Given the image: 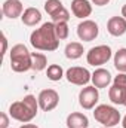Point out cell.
Segmentation results:
<instances>
[{
	"mask_svg": "<svg viewBox=\"0 0 126 128\" xmlns=\"http://www.w3.org/2000/svg\"><path fill=\"white\" fill-rule=\"evenodd\" d=\"M30 43L33 48L39 51H55L60 46V39L55 33V24L54 22H45L39 28H36L30 36Z\"/></svg>",
	"mask_w": 126,
	"mask_h": 128,
	"instance_id": "cell-1",
	"label": "cell"
},
{
	"mask_svg": "<svg viewBox=\"0 0 126 128\" xmlns=\"http://www.w3.org/2000/svg\"><path fill=\"white\" fill-rule=\"evenodd\" d=\"M37 109H39V100H36V97L30 94V96H25L19 101L12 103L9 107V115L12 119L27 124L33 118H36Z\"/></svg>",
	"mask_w": 126,
	"mask_h": 128,
	"instance_id": "cell-2",
	"label": "cell"
},
{
	"mask_svg": "<svg viewBox=\"0 0 126 128\" xmlns=\"http://www.w3.org/2000/svg\"><path fill=\"white\" fill-rule=\"evenodd\" d=\"M10 67L16 73H24L31 68V52L25 45L18 43L10 49Z\"/></svg>",
	"mask_w": 126,
	"mask_h": 128,
	"instance_id": "cell-3",
	"label": "cell"
},
{
	"mask_svg": "<svg viewBox=\"0 0 126 128\" xmlns=\"http://www.w3.org/2000/svg\"><path fill=\"white\" fill-rule=\"evenodd\" d=\"M94 118L102 127L111 128L120 122V112L108 104H99L94 110Z\"/></svg>",
	"mask_w": 126,
	"mask_h": 128,
	"instance_id": "cell-4",
	"label": "cell"
},
{
	"mask_svg": "<svg viewBox=\"0 0 126 128\" xmlns=\"http://www.w3.org/2000/svg\"><path fill=\"white\" fill-rule=\"evenodd\" d=\"M108 98L114 104H125V100H126V73H119L114 78L113 85L108 90Z\"/></svg>",
	"mask_w": 126,
	"mask_h": 128,
	"instance_id": "cell-5",
	"label": "cell"
},
{
	"mask_svg": "<svg viewBox=\"0 0 126 128\" xmlns=\"http://www.w3.org/2000/svg\"><path fill=\"white\" fill-rule=\"evenodd\" d=\"M110 58H111V48L108 45H98L95 48H91L89 52L86 54L88 64L94 67H99L102 64L108 63Z\"/></svg>",
	"mask_w": 126,
	"mask_h": 128,
	"instance_id": "cell-6",
	"label": "cell"
},
{
	"mask_svg": "<svg viewBox=\"0 0 126 128\" xmlns=\"http://www.w3.org/2000/svg\"><path fill=\"white\" fill-rule=\"evenodd\" d=\"M65 78L70 84L73 85H79V86H83L86 84H89V80H92V74L89 73L88 68L85 67H70L65 73Z\"/></svg>",
	"mask_w": 126,
	"mask_h": 128,
	"instance_id": "cell-7",
	"label": "cell"
},
{
	"mask_svg": "<svg viewBox=\"0 0 126 128\" xmlns=\"http://www.w3.org/2000/svg\"><path fill=\"white\" fill-rule=\"evenodd\" d=\"M37 100H39V107L43 112H51V110H54L58 106V103H60V94L55 90L48 88V90L40 91Z\"/></svg>",
	"mask_w": 126,
	"mask_h": 128,
	"instance_id": "cell-8",
	"label": "cell"
},
{
	"mask_svg": "<svg viewBox=\"0 0 126 128\" xmlns=\"http://www.w3.org/2000/svg\"><path fill=\"white\" fill-rule=\"evenodd\" d=\"M98 24L92 20H83L79 26H77V36L80 40L83 42H92L98 37Z\"/></svg>",
	"mask_w": 126,
	"mask_h": 128,
	"instance_id": "cell-9",
	"label": "cell"
},
{
	"mask_svg": "<svg viewBox=\"0 0 126 128\" xmlns=\"http://www.w3.org/2000/svg\"><path fill=\"white\" fill-rule=\"evenodd\" d=\"M99 92L96 86H85L80 92H79V104L85 109V110H91L94 109L95 104L98 103Z\"/></svg>",
	"mask_w": 126,
	"mask_h": 128,
	"instance_id": "cell-10",
	"label": "cell"
},
{
	"mask_svg": "<svg viewBox=\"0 0 126 128\" xmlns=\"http://www.w3.org/2000/svg\"><path fill=\"white\" fill-rule=\"evenodd\" d=\"M1 12L6 18L15 20V18H21L24 14V8L22 3L19 0H6L1 6Z\"/></svg>",
	"mask_w": 126,
	"mask_h": 128,
	"instance_id": "cell-11",
	"label": "cell"
},
{
	"mask_svg": "<svg viewBox=\"0 0 126 128\" xmlns=\"http://www.w3.org/2000/svg\"><path fill=\"white\" fill-rule=\"evenodd\" d=\"M71 12L76 18H88L92 14V4L89 0H73L71 2Z\"/></svg>",
	"mask_w": 126,
	"mask_h": 128,
	"instance_id": "cell-12",
	"label": "cell"
},
{
	"mask_svg": "<svg viewBox=\"0 0 126 128\" xmlns=\"http://www.w3.org/2000/svg\"><path fill=\"white\" fill-rule=\"evenodd\" d=\"M107 32L114 37H120L126 33V20L123 16H111L107 22Z\"/></svg>",
	"mask_w": 126,
	"mask_h": 128,
	"instance_id": "cell-13",
	"label": "cell"
},
{
	"mask_svg": "<svg viewBox=\"0 0 126 128\" xmlns=\"http://www.w3.org/2000/svg\"><path fill=\"white\" fill-rule=\"evenodd\" d=\"M111 82V73L105 68H96L92 73V84L94 86L99 88H107Z\"/></svg>",
	"mask_w": 126,
	"mask_h": 128,
	"instance_id": "cell-14",
	"label": "cell"
},
{
	"mask_svg": "<svg viewBox=\"0 0 126 128\" xmlns=\"http://www.w3.org/2000/svg\"><path fill=\"white\" fill-rule=\"evenodd\" d=\"M21 21L27 27H34L42 21V14L37 8H27L21 16Z\"/></svg>",
	"mask_w": 126,
	"mask_h": 128,
	"instance_id": "cell-15",
	"label": "cell"
},
{
	"mask_svg": "<svg viewBox=\"0 0 126 128\" xmlns=\"http://www.w3.org/2000/svg\"><path fill=\"white\" fill-rule=\"evenodd\" d=\"M67 127L68 128H88L89 127V119L86 115L80 112H73L67 116Z\"/></svg>",
	"mask_w": 126,
	"mask_h": 128,
	"instance_id": "cell-16",
	"label": "cell"
},
{
	"mask_svg": "<svg viewBox=\"0 0 126 128\" xmlns=\"http://www.w3.org/2000/svg\"><path fill=\"white\" fill-rule=\"evenodd\" d=\"M65 57L68 58V60H77V58H80L82 55H83V45L82 43H79V42H71V43H68L67 46H65Z\"/></svg>",
	"mask_w": 126,
	"mask_h": 128,
	"instance_id": "cell-17",
	"label": "cell"
},
{
	"mask_svg": "<svg viewBox=\"0 0 126 128\" xmlns=\"http://www.w3.org/2000/svg\"><path fill=\"white\" fill-rule=\"evenodd\" d=\"M48 67V58L45 54L40 52H31V70L42 72Z\"/></svg>",
	"mask_w": 126,
	"mask_h": 128,
	"instance_id": "cell-18",
	"label": "cell"
},
{
	"mask_svg": "<svg viewBox=\"0 0 126 128\" xmlns=\"http://www.w3.org/2000/svg\"><path fill=\"white\" fill-rule=\"evenodd\" d=\"M114 67L119 73H126V48H120L114 54Z\"/></svg>",
	"mask_w": 126,
	"mask_h": 128,
	"instance_id": "cell-19",
	"label": "cell"
},
{
	"mask_svg": "<svg viewBox=\"0 0 126 128\" xmlns=\"http://www.w3.org/2000/svg\"><path fill=\"white\" fill-rule=\"evenodd\" d=\"M46 76H48L49 80H54V82L61 80L63 76H64L63 67H61L60 64H51V66L48 67V70H46Z\"/></svg>",
	"mask_w": 126,
	"mask_h": 128,
	"instance_id": "cell-20",
	"label": "cell"
},
{
	"mask_svg": "<svg viewBox=\"0 0 126 128\" xmlns=\"http://www.w3.org/2000/svg\"><path fill=\"white\" fill-rule=\"evenodd\" d=\"M63 8H64V4L61 3V0H46L45 2V10L48 12L49 16H52L54 14H57Z\"/></svg>",
	"mask_w": 126,
	"mask_h": 128,
	"instance_id": "cell-21",
	"label": "cell"
},
{
	"mask_svg": "<svg viewBox=\"0 0 126 128\" xmlns=\"http://www.w3.org/2000/svg\"><path fill=\"white\" fill-rule=\"evenodd\" d=\"M55 24V33H57V37L60 40H65L70 34V30H68V22L65 21H61V22H54Z\"/></svg>",
	"mask_w": 126,
	"mask_h": 128,
	"instance_id": "cell-22",
	"label": "cell"
},
{
	"mask_svg": "<svg viewBox=\"0 0 126 128\" xmlns=\"http://www.w3.org/2000/svg\"><path fill=\"white\" fill-rule=\"evenodd\" d=\"M51 18H52V21H54V22H61V21L68 22V20H70V12H68L65 8H63L61 10H58L57 14H54Z\"/></svg>",
	"mask_w": 126,
	"mask_h": 128,
	"instance_id": "cell-23",
	"label": "cell"
},
{
	"mask_svg": "<svg viewBox=\"0 0 126 128\" xmlns=\"http://www.w3.org/2000/svg\"><path fill=\"white\" fill-rule=\"evenodd\" d=\"M7 125H9V118L3 112V113H0V128H7Z\"/></svg>",
	"mask_w": 126,
	"mask_h": 128,
	"instance_id": "cell-24",
	"label": "cell"
},
{
	"mask_svg": "<svg viewBox=\"0 0 126 128\" xmlns=\"http://www.w3.org/2000/svg\"><path fill=\"white\" fill-rule=\"evenodd\" d=\"M1 43H3V49H1V54L4 55L6 54V49H7V39L4 34H1Z\"/></svg>",
	"mask_w": 126,
	"mask_h": 128,
	"instance_id": "cell-25",
	"label": "cell"
},
{
	"mask_svg": "<svg viewBox=\"0 0 126 128\" xmlns=\"http://www.w3.org/2000/svg\"><path fill=\"white\" fill-rule=\"evenodd\" d=\"M91 2L94 3L95 6H105V4L110 3V0H91Z\"/></svg>",
	"mask_w": 126,
	"mask_h": 128,
	"instance_id": "cell-26",
	"label": "cell"
},
{
	"mask_svg": "<svg viewBox=\"0 0 126 128\" xmlns=\"http://www.w3.org/2000/svg\"><path fill=\"white\" fill-rule=\"evenodd\" d=\"M21 128H39L37 125H34V124H24Z\"/></svg>",
	"mask_w": 126,
	"mask_h": 128,
	"instance_id": "cell-27",
	"label": "cell"
},
{
	"mask_svg": "<svg viewBox=\"0 0 126 128\" xmlns=\"http://www.w3.org/2000/svg\"><path fill=\"white\" fill-rule=\"evenodd\" d=\"M122 16L126 20V4H123V8H122Z\"/></svg>",
	"mask_w": 126,
	"mask_h": 128,
	"instance_id": "cell-28",
	"label": "cell"
},
{
	"mask_svg": "<svg viewBox=\"0 0 126 128\" xmlns=\"http://www.w3.org/2000/svg\"><path fill=\"white\" fill-rule=\"evenodd\" d=\"M122 127L126 128V115H125V118H123V121H122Z\"/></svg>",
	"mask_w": 126,
	"mask_h": 128,
	"instance_id": "cell-29",
	"label": "cell"
},
{
	"mask_svg": "<svg viewBox=\"0 0 126 128\" xmlns=\"http://www.w3.org/2000/svg\"><path fill=\"white\" fill-rule=\"evenodd\" d=\"M123 106H126V100H125V104H123Z\"/></svg>",
	"mask_w": 126,
	"mask_h": 128,
	"instance_id": "cell-30",
	"label": "cell"
},
{
	"mask_svg": "<svg viewBox=\"0 0 126 128\" xmlns=\"http://www.w3.org/2000/svg\"><path fill=\"white\" fill-rule=\"evenodd\" d=\"M102 128H107V127H102Z\"/></svg>",
	"mask_w": 126,
	"mask_h": 128,
	"instance_id": "cell-31",
	"label": "cell"
}]
</instances>
